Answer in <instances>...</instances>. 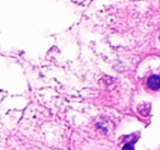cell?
I'll return each mask as SVG.
<instances>
[{
	"label": "cell",
	"instance_id": "1",
	"mask_svg": "<svg viewBox=\"0 0 160 150\" xmlns=\"http://www.w3.org/2000/svg\"><path fill=\"white\" fill-rule=\"evenodd\" d=\"M148 87L152 90H158L160 87V79L158 76H151L148 79Z\"/></svg>",
	"mask_w": 160,
	"mask_h": 150
},
{
	"label": "cell",
	"instance_id": "2",
	"mask_svg": "<svg viewBox=\"0 0 160 150\" xmlns=\"http://www.w3.org/2000/svg\"><path fill=\"white\" fill-rule=\"evenodd\" d=\"M123 150H135V149H134L133 143L128 142V143H125L124 147H123Z\"/></svg>",
	"mask_w": 160,
	"mask_h": 150
}]
</instances>
